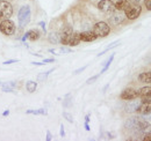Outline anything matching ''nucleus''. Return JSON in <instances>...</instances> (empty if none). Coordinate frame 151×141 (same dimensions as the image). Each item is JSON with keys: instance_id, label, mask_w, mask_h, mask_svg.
<instances>
[{"instance_id": "obj_1", "label": "nucleus", "mask_w": 151, "mask_h": 141, "mask_svg": "<svg viewBox=\"0 0 151 141\" xmlns=\"http://www.w3.org/2000/svg\"><path fill=\"white\" fill-rule=\"evenodd\" d=\"M18 20L21 28H24L30 21V8L29 6H22L18 13Z\"/></svg>"}, {"instance_id": "obj_2", "label": "nucleus", "mask_w": 151, "mask_h": 141, "mask_svg": "<svg viewBox=\"0 0 151 141\" xmlns=\"http://www.w3.org/2000/svg\"><path fill=\"white\" fill-rule=\"evenodd\" d=\"M0 31L6 36H12L15 34L17 31V27L14 24L13 21L6 19V20H2L1 23H0Z\"/></svg>"}, {"instance_id": "obj_3", "label": "nucleus", "mask_w": 151, "mask_h": 141, "mask_svg": "<svg viewBox=\"0 0 151 141\" xmlns=\"http://www.w3.org/2000/svg\"><path fill=\"white\" fill-rule=\"evenodd\" d=\"M93 33L98 37H106L111 33V27L106 22H98L93 27Z\"/></svg>"}, {"instance_id": "obj_4", "label": "nucleus", "mask_w": 151, "mask_h": 141, "mask_svg": "<svg viewBox=\"0 0 151 141\" xmlns=\"http://www.w3.org/2000/svg\"><path fill=\"white\" fill-rule=\"evenodd\" d=\"M13 7L9 2L5 0H0V20H6L12 16Z\"/></svg>"}, {"instance_id": "obj_5", "label": "nucleus", "mask_w": 151, "mask_h": 141, "mask_svg": "<svg viewBox=\"0 0 151 141\" xmlns=\"http://www.w3.org/2000/svg\"><path fill=\"white\" fill-rule=\"evenodd\" d=\"M98 8L104 13H113L115 9V4L112 0H101L98 4Z\"/></svg>"}, {"instance_id": "obj_6", "label": "nucleus", "mask_w": 151, "mask_h": 141, "mask_svg": "<svg viewBox=\"0 0 151 141\" xmlns=\"http://www.w3.org/2000/svg\"><path fill=\"white\" fill-rule=\"evenodd\" d=\"M141 13H142V7L139 5H134L124 12V15L127 16L128 20H136L141 15Z\"/></svg>"}, {"instance_id": "obj_7", "label": "nucleus", "mask_w": 151, "mask_h": 141, "mask_svg": "<svg viewBox=\"0 0 151 141\" xmlns=\"http://www.w3.org/2000/svg\"><path fill=\"white\" fill-rule=\"evenodd\" d=\"M138 96H139L138 95V90H136L134 88H126L120 95L121 100H123V101H132V100L137 98Z\"/></svg>"}, {"instance_id": "obj_8", "label": "nucleus", "mask_w": 151, "mask_h": 141, "mask_svg": "<svg viewBox=\"0 0 151 141\" xmlns=\"http://www.w3.org/2000/svg\"><path fill=\"white\" fill-rule=\"evenodd\" d=\"M72 33H73V29H72L70 26H65V27L62 29L60 34H59V37H60V43H62V44H64V45H66L68 39H69V37H70V35H71Z\"/></svg>"}, {"instance_id": "obj_9", "label": "nucleus", "mask_w": 151, "mask_h": 141, "mask_svg": "<svg viewBox=\"0 0 151 141\" xmlns=\"http://www.w3.org/2000/svg\"><path fill=\"white\" fill-rule=\"evenodd\" d=\"M124 18H126V15H123L120 11H117V12L114 11L112 16L109 18V22L114 26H117V24H120V23H122L124 21Z\"/></svg>"}, {"instance_id": "obj_10", "label": "nucleus", "mask_w": 151, "mask_h": 141, "mask_svg": "<svg viewBox=\"0 0 151 141\" xmlns=\"http://www.w3.org/2000/svg\"><path fill=\"white\" fill-rule=\"evenodd\" d=\"M132 6V4L129 0H119L115 4V9L120 11V12H126L127 9H129Z\"/></svg>"}, {"instance_id": "obj_11", "label": "nucleus", "mask_w": 151, "mask_h": 141, "mask_svg": "<svg viewBox=\"0 0 151 141\" xmlns=\"http://www.w3.org/2000/svg\"><path fill=\"white\" fill-rule=\"evenodd\" d=\"M41 37V33L38 31L37 29H32V30H29V31H27L24 36L22 37V42H24L27 38H29L30 41H37L38 38Z\"/></svg>"}, {"instance_id": "obj_12", "label": "nucleus", "mask_w": 151, "mask_h": 141, "mask_svg": "<svg viewBox=\"0 0 151 141\" xmlns=\"http://www.w3.org/2000/svg\"><path fill=\"white\" fill-rule=\"evenodd\" d=\"M136 112H138L139 115L147 116V115H151V102H147V103H142L137 108Z\"/></svg>"}, {"instance_id": "obj_13", "label": "nucleus", "mask_w": 151, "mask_h": 141, "mask_svg": "<svg viewBox=\"0 0 151 141\" xmlns=\"http://www.w3.org/2000/svg\"><path fill=\"white\" fill-rule=\"evenodd\" d=\"M79 35H80V41L83 42H93L98 38V36L93 31H84V33H80Z\"/></svg>"}, {"instance_id": "obj_14", "label": "nucleus", "mask_w": 151, "mask_h": 141, "mask_svg": "<svg viewBox=\"0 0 151 141\" xmlns=\"http://www.w3.org/2000/svg\"><path fill=\"white\" fill-rule=\"evenodd\" d=\"M79 43H80V35H79V33L73 31L70 35V37H69L66 45H69V46H77Z\"/></svg>"}, {"instance_id": "obj_15", "label": "nucleus", "mask_w": 151, "mask_h": 141, "mask_svg": "<svg viewBox=\"0 0 151 141\" xmlns=\"http://www.w3.org/2000/svg\"><path fill=\"white\" fill-rule=\"evenodd\" d=\"M138 80L141 82H144V83H151V70L150 72H144V73H141L138 75Z\"/></svg>"}, {"instance_id": "obj_16", "label": "nucleus", "mask_w": 151, "mask_h": 141, "mask_svg": "<svg viewBox=\"0 0 151 141\" xmlns=\"http://www.w3.org/2000/svg\"><path fill=\"white\" fill-rule=\"evenodd\" d=\"M138 95L141 97H151V86H147L139 89Z\"/></svg>"}, {"instance_id": "obj_17", "label": "nucleus", "mask_w": 151, "mask_h": 141, "mask_svg": "<svg viewBox=\"0 0 151 141\" xmlns=\"http://www.w3.org/2000/svg\"><path fill=\"white\" fill-rule=\"evenodd\" d=\"M49 52L54 53V54H63V53H70L71 49L69 48H60V49H50Z\"/></svg>"}, {"instance_id": "obj_18", "label": "nucleus", "mask_w": 151, "mask_h": 141, "mask_svg": "<svg viewBox=\"0 0 151 141\" xmlns=\"http://www.w3.org/2000/svg\"><path fill=\"white\" fill-rule=\"evenodd\" d=\"M1 86H2V90L4 91H6V93H11V91H13V88H14V86H15V82H6V83H1Z\"/></svg>"}, {"instance_id": "obj_19", "label": "nucleus", "mask_w": 151, "mask_h": 141, "mask_svg": "<svg viewBox=\"0 0 151 141\" xmlns=\"http://www.w3.org/2000/svg\"><path fill=\"white\" fill-rule=\"evenodd\" d=\"M26 88H27V90H28L29 93H34V91L36 90V88H37V83H36L35 81H28Z\"/></svg>"}, {"instance_id": "obj_20", "label": "nucleus", "mask_w": 151, "mask_h": 141, "mask_svg": "<svg viewBox=\"0 0 151 141\" xmlns=\"http://www.w3.org/2000/svg\"><path fill=\"white\" fill-rule=\"evenodd\" d=\"M49 41L54 44H57L60 42V37H59V34H56V33H52L49 35Z\"/></svg>"}, {"instance_id": "obj_21", "label": "nucleus", "mask_w": 151, "mask_h": 141, "mask_svg": "<svg viewBox=\"0 0 151 141\" xmlns=\"http://www.w3.org/2000/svg\"><path fill=\"white\" fill-rule=\"evenodd\" d=\"M119 43H120V41H116V42H113V43H112L111 45H108V46H107V48H106V49H105V50H104L102 52L98 53V57H101V56H104V54H105V53L107 52L108 50H111V49H113V48H115V46H117V45H119Z\"/></svg>"}, {"instance_id": "obj_22", "label": "nucleus", "mask_w": 151, "mask_h": 141, "mask_svg": "<svg viewBox=\"0 0 151 141\" xmlns=\"http://www.w3.org/2000/svg\"><path fill=\"white\" fill-rule=\"evenodd\" d=\"M138 106H139V103H138V102H132V103H130L129 105L127 106V111H128V112H135Z\"/></svg>"}, {"instance_id": "obj_23", "label": "nucleus", "mask_w": 151, "mask_h": 141, "mask_svg": "<svg viewBox=\"0 0 151 141\" xmlns=\"http://www.w3.org/2000/svg\"><path fill=\"white\" fill-rule=\"evenodd\" d=\"M28 115H47V111L44 109H38V110H28L27 111Z\"/></svg>"}, {"instance_id": "obj_24", "label": "nucleus", "mask_w": 151, "mask_h": 141, "mask_svg": "<svg viewBox=\"0 0 151 141\" xmlns=\"http://www.w3.org/2000/svg\"><path fill=\"white\" fill-rule=\"evenodd\" d=\"M55 70V68H52V70H48V72H45V73H42V74H38V76H37V79H38V81H45L47 80V78H48V75L52 72V70Z\"/></svg>"}, {"instance_id": "obj_25", "label": "nucleus", "mask_w": 151, "mask_h": 141, "mask_svg": "<svg viewBox=\"0 0 151 141\" xmlns=\"http://www.w3.org/2000/svg\"><path fill=\"white\" fill-rule=\"evenodd\" d=\"M114 60V54H112L111 57H109V59L106 61V64H105V66H104V68L101 70V73H104V72H106V70H108V67L111 66V64H112V61Z\"/></svg>"}, {"instance_id": "obj_26", "label": "nucleus", "mask_w": 151, "mask_h": 141, "mask_svg": "<svg viewBox=\"0 0 151 141\" xmlns=\"http://www.w3.org/2000/svg\"><path fill=\"white\" fill-rule=\"evenodd\" d=\"M147 131V133L143 135V139L142 140H144V141H151V125L145 130Z\"/></svg>"}, {"instance_id": "obj_27", "label": "nucleus", "mask_w": 151, "mask_h": 141, "mask_svg": "<svg viewBox=\"0 0 151 141\" xmlns=\"http://www.w3.org/2000/svg\"><path fill=\"white\" fill-rule=\"evenodd\" d=\"M63 116H64V118H65L68 122H70V123H73V118H72V116H71L70 113H68V112H64V113H63Z\"/></svg>"}, {"instance_id": "obj_28", "label": "nucleus", "mask_w": 151, "mask_h": 141, "mask_svg": "<svg viewBox=\"0 0 151 141\" xmlns=\"http://www.w3.org/2000/svg\"><path fill=\"white\" fill-rule=\"evenodd\" d=\"M98 78H99V74H98V75H94V76H92V78H90V79H87V81H86L87 85H91L92 82H94V80H96Z\"/></svg>"}, {"instance_id": "obj_29", "label": "nucleus", "mask_w": 151, "mask_h": 141, "mask_svg": "<svg viewBox=\"0 0 151 141\" xmlns=\"http://www.w3.org/2000/svg\"><path fill=\"white\" fill-rule=\"evenodd\" d=\"M144 6L148 11H151V0H144Z\"/></svg>"}, {"instance_id": "obj_30", "label": "nucleus", "mask_w": 151, "mask_h": 141, "mask_svg": "<svg viewBox=\"0 0 151 141\" xmlns=\"http://www.w3.org/2000/svg\"><path fill=\"white\" fill-rule=\"evenodd\" d=\"M19 59H11V60H7V61H4L2 64L4 65H9V64H13V63H18Z\"/></svg>"}, {"instance_id": "obj_31", "label": "nucleus", "mask_w": 151, "mask_h": 141, "mask_svg": "<svg viewBox=\"0 0 151 141\" xmlns=\"http://www.w3.org/2000/svg\"><path fill=\"white\" fill-rule=\"evenodd\" d=\"M52 139V135L50 133V131H47V141H50Z\"/></svg>"}, {"instance_id": "obj_32", "label": "nucleus", "mask_w": 151, "mask_h": 141, "mask_svg": "<svg viewBox=\"0 0 151 141\" xmlns=\"http://www.w3.org/2000/svg\"><path fill=\"white\" fill-rule=\"evenodd\" d=\"M38 24H40V26L42 27V29H43V31H44V33H47V30H45V22H43V21H41V22H40Z\"/></svg>"}, {"instance_id": "obj_33", "label": "nucleus", "mask_w": 151, "mask_h": 141, "mask_svg": "<svg viewBox=\"0 0 151 141\" xmlns=\"http://www.w3.org/2000/svg\"><path fill=\"white\" fill-rule=\"evenodd\" d=\"M54 61H55V59L50 58V59H44L42 63H44V64H49V63H54Z\"/></svg>"}, {"instance_id": "obj_34", "label": "nucleus", "mask_w": 151, "mask_h": 141, "mask_svg": "<svg viewBox=\"0 0 151 141\" xmlns=\"http://www.w3.org/2000/svg\"><path fill=\"white\" fill-rule=\"evenodd\" d=\"M60 137H65V132H64V126L60 125Z\"/></svg>"}, {"instance_id": "obj_35", "label": "nucleus", "mask_w": 151, "mask_h": 141, "mask_svg": "<svg viewBox=\"0 0 151 141\" xmlns=\"http://www.w3.org/2000/svg\"><path fill=\"white\" fill-rule=\"evenodd\" d=\"M86 67H87V66H84V67H81V68H79V70H75V74H78V73H80V72H83V70H86Z\"/></svg>"}, {"instance_id": "obj_36", "label": "nucleus", "mask_w": 151, "mask_h": 141, "mask_svg": "<svg viewBox=\"0 0 151 141\" xmlns=\"http://www.w3.org/2000/svg\"><path fill=\"white\" fill-rule=\"evenodd\" d=\"M130 2H132V5H139V1L141 0H129Z\"/></svg>"}, {"instance_id": "obj_37", "label": "nucleus", "mask_w": 151, "mask_h": 141, "mask_svg": "<svg viewBox=\"0 0 151 141\" xmlns=\"http://www.w3.org/2000/svg\"><path fill=\"white\" fill-rule=\"evenodd\" d=\"M85 130L86 131H90V125H88V123H86V122H85Z\"/></svg>"}, {"instance_id": "obj_38", "label": "nucleus", "mask_w": 151, "mask_h": 141, "mask_svg": "<svg viewBox=\"0 0 151 141\" xmlns=\"http://www.w3.org/2000/svg\"><path fill=\"white\" fill-rule=\"evenodd\" d=\"M8 115H9V111H8V110H7V111H4V112H2V116H8Z\"/></svg>"}, {"instance_id": "obj_39", "label": "nucleus", "mask_w": 151, "mask_h": 141, "mask_svg": "<svg viewBox=\"0 0 151 141\" xmlns=\"http://www.w3.org/2000/svg\"><path fill=\"white\" fill-rule=\"evenodd\" d=\"M85 122H86V123L90 122V116H86V117H85Z\"/></svg>"}, {"instance_id": "obj_40", "label": "nucleus", "mask_w": 151, "mask_h": 141, "mask_svg": "<svg viewBox=\"0 0 151 141\" xmlns=\"http://www.w3.org/2000/svg\"><path fill=\"white\" fill-rule=\"evenodd\" d=\"M0 86H1V82H0Z\"/></svg>"}, {"instance_id": "obj_41", "label": "nucleus", "mask_w": 151, "mask_h": 141, "mask_svg": "<svg viewBox=\"0 0 151 141\" xmlns=\"http://www.w3.org/2000/svg\"><path fill=\"white\" fill-rule=\"evenodd\" d=\"M150 39H151V37H150Z\"/></svg>"}]
</instances>
